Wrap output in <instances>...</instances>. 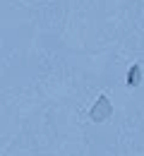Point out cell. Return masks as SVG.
Masks as SVG:
<instances>
[{"label":"cell","instance_id":"6da1fadb","mask_svg":"<svg viewBox=\"0 0 144 156\" xmlns=\"http://www.w3.org/2000/svg\"><path fill=\"white\" fill-rule=\"evenodd\" d=\"M113 115V106H111V98L101 94V96L96 98V103L91 106V111H89V118L94 120V122H103L106 118Z\"/></svg>","mask_w":144,"mask_h":156},{"label":"cell","instance_id":"7a4b0ae2","mask_svg":"<svg viewBox=\"0 0 144 156\" xmlns=\"http://www.w3.org/2000/svg\"><path fill=\"white\" fill-rule=\"evenodd\" d=\"M139 82H142V67L135 62V65L127 70V87L135 89V87H139Z\"/></svg>","mask_w":144,"mask_h":156}]
</instances>
